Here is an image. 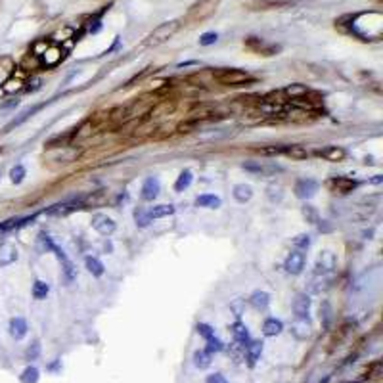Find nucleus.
<instances>
[{
  "label": "nucleus",
  "instance_id": "nucleus-5",
  "mask_svg": "<svg viewBox=\"0 0 383 383\" xmlns=\"http://www.w3.org/2000/svg\"><path fill=\"white\" fill-rule=\"evenodd\" d=\"M295 196L299 200H311L312 196L318 192V182L312 178H299L295 182Z\"/></svg>",
  "mask_w": 383,
  "mask_h": 383
},
{
  "label": "nucleus",
  "instance_id": "nucleus-1",
  "mask_svg": "<svg viewBox=\"0 0 383 383\" xmlns=\"http://www.w3.org/2000/svg\"><path fill=\"white\" fill-rule=\"evenodd\" d=\"M178 29H180V21H176V19L167 21V23H161L159 27H155L152 35L148 37L146 44H148V46H159L163 42H167Z\"/></svg>",
  "mask_w": 383,
  "mask_h": 383
},
{
  "label": "nucleus",
  "instance_id": "nucleus-44",
  "mask_svg": "<svg viewBox=\"0 0 383 383\" xmlns=\"http://www.w3.org/2000/svg\"><path fill=\"white\" fill-rule=\"evenodd\" d=\"M205 383H228L226 381V377H224L223 374H211V375H207V379H205Z\"/></svg>",
  "mask_w": 383,
  "mask_h": 383
},
{
  "label": "nucleus",
  "instance_id": "nucleus-42",
  "mask_svg": "<svg viewBox=\"0 0 383 383\" xmlns=\"http://www.w3.org/2000/svg\"><path fill=\"white\" fill-rule=\"evenodd\" d=\"M39 354H40V343L39 341H33V345L25 352V357H27V360H35Z\"/></svg>",
  "mask_w": 383,
  "mask_h": 383
},
{
  "label": "nucleus",
  "instance_id": "nucleus-12",
  "mask_svg": "<svg viewBox=\"0 0 383 383\" xmlns=\"http://www.w3.org/2000/svg\"><path fill=\"white\" fill-rule=\"evenodd\" d=\"M17 257H19V253H17V248L16 245H12V243H0V266H10V264H14L17 261Z\"/></svg>",
  "mask_w": 383,
  "mask_h": 383
},
{
  "label": "nucleus",
  "instance_id": "nucleus-7",
  "mask_svg": "<svg viewBox=\"0 0 383 383\" xmlns=\"http://www.w3.org/2000/svg\"><path fill=\"white\" fill-rule=\"evenodd\" d=\"M327 186H330L335 194L347 196V194H351V192L359 186V182L352 180V178H349V176H335V178H332V180L327 182Z\"/></svg>",
  "mask_w": 383,
  "mask_h": 383
},
{
  "label": "nucleus",
  "instance_id": "nucleus-45",
  "mask_svg": "<svg viewBox=\"0 0 383 383\" xmlns=\"http://www.w3.org/2000/svg\"><path fill=\"white\" fill-rule=\"evenodd\" d=\"M383 182V176L381 175H375L374 178H370V184H381Z\"/></svg>",
  "mask_w": 383,
  "mask_h": 383
},
{
  "label": "nucleus",
  "instance_id": "nucleus-41",
  "mask_svg": "<svg viewBox=\"0 0 383 383\" xmlns=\"http://www.w3.org/2000/svg\"><path fill=\"white\" fill-rule=\"evenodd\" d=\"M4 85H6V87H4V90H6V92H10V94H12V92H16V90H21V88H23V80H21V79H16V80H6Z\"/></svg>",
  "mask_w": 383,
  "mask_h": 383
},
{
  "label": "nucleus",
  "instance_id": "nucleus-4",
  "mask_svg": "<svg viewBox=\"0 0 383 383\" xmlns=\"http://www.w3.org/2000/svg\"><path fill=\"white\" fill-rule=\"evenodd\" d=\"M284 268H286L287 274H293V276L301 274L305 268V253H301L299 249L291 251V253L286 257V261H284Z\"/></svg>",
  "mask_w": 383,
  "mask_h": 383
},
{
  "label": "nucleus",
  "instance_id": "nucleus-37",
  "mask_svg": "<svg viewBox=\"0 0 383 383\" xmlns=\"http://www.w3.org/2000/svg\"><path fill=\"white\" fill-rule=\"evenodd\" d=\"M301 213H303V216L307 218V223H311V224L318 223V213H316V209L312 207V205H305V207L301 209Z\"/></svg>",
  "mask_w": 383,
  "mask_h": 383
},
{
  "label": "nucleus",
  "instance_id": "nucleus-9",
  "mask_svg": "<svg viewBox=\"0 0 383 383\" xmlns=\"http://www.w3.org/2000/svg\"><path fill=\"white\" fill-rule=\"evenodd\" d=\"M80 203L79 200L77 201H64V203H56V205H52V207L46 209V215H52V216H65L69 215V213H73V211H77V209H80Z\"/></svg>",
  "mask_w": 383,
  "mask_h": 383
},
{
  "label": "nucleus",
  "instance_id": "nucleus-25",
  "mask_svg": "<svg viewBox=\"0 0 383 383\" xmlns=\"http://www.w3.org/2000/svg\"><path fill=\"white\" fill-rule=\"evenodd\" d=\"M85 266H87V270L92 274V276H102L104 274V264H102V261L100 259H96V257H87L85 259Z\"/></svg>",
  "mask_w": 383,
  "mask_h": 383
},
{
  "label": "nucleus",
  "instance_id": "nucleus-3",
  "mask_svg": "<svg viewBox=\"0 0 383 383\" xmlns=\"http://www.w3.org/2000/svg\"><path fill=\"white\" fill-rule=\"evenodd\" d=\"M92 228L98 234H102V236H112L113 232H115V228H117V224H115V221H113L112 216L104 215V213H98V215L92 216Z\"/></svg>",
  "mask_w": 383,
  "mask_h": 383
},
{
  "label": "nucleus",
  "instance_id": "nucleus-19",
  "mask_svg": "<svg viewBox=\"0 0 383 383\" xmlns=\"http://www.w3.org/2000/svg\"><path fill=\"white\" fill-rule=\"evenodd\" d=\"M232 194H234V200L238 203H248L253 198V188L249 184H236Z\"/></svg>",
  "mask_w": 383,
  "mask_h": 383
},
{
  "label": "nucleus",
  "instance_id": "nucleus-14",
  "mask_svg": "<svg viewBox=\"0 0 383 383\" xmlns=\"http://www.w3.org/2000/svg\"><path fill=\"white\" fill-rule=\"evenodd\" d=\"M243 169L249 171V173H255V175H263V176H270L274 173L282 171L278 165H263V163H243Z\"/></svg>",
  "mask_w": 383,
  "mask_h": 383
},
{
  "label": "nucleus",
  "instance_id": "nucleus-13",
  "mask_svg": "<svg viewBox=\"0 0 383 383\" xmlns=\"http://www.w3.org/2000/svg\"><path fill=\"white\" fill-rule=\"evenodd\" d=\"M316 153H318L320 157H324L326 161H332V163H335V161H343L345 155H347V152H345L341 146H326L324 150H318Z\"/></svg>",
  "mask_w": 383,
  "mask_h": 383
},
{
  "label": "nucleus",
  "instance_id": "nucleus-32",
  "mask_svg": "<svg viewBox=\"0 0 383 383\" xmlns=\"http://www.w3.org/2000/svg\"><path fill=\"white\" fill-rule=\"evenodd\" d=\"M134 223L138 228H148L150 223H152V218L148 215V211H144L142 207H138V209H134Z\"/></svg>",
  "mask_w": 383,
  "mask_h": 383
},
{
  "label": "nucleus",
  "instance_id": "nucleus-20",
  "mask_svg": "<svg viewBox=\"0 0 383 383\" xmlns=\"http://www.w3.org/2000/svg\"><path fill=\"white\" fill-rule=\"evenodd\" d=\"M245 354H248V360L251 366L257 364V360L261 359V354H263V341H249L245 345Z\"/></svg>",
  "mask_w": 383,
  "mask_h": 383
},
{
  "label": "nucleus",
  "instance_id": "nucleus-18",
  "mask_svg": "<svg viewBox=\"0 0 383 383\" xmlns=\"http://www.w3.org/2000/svg\"><path fill=\"white\" fill-rule=\"evenodd\" d=\"M249 303L253 305L257 311H264V309L270 305V295H268L266 291L257 289V291H253V293H251V297H249Z\"/></svg>",
  "mask_w": 383,
  "mask_h": 383
},
{
  "label": "nucleus",
  "instance_id": "nucleus-17",
  "mask_svg": "<svg viewBox=\"0 0 383 383\" xmlns=\"http://www.w3.org/2000/svg\"><path fill=\"white\" fill-rule=\"evenodd\" d=\"M196 205L203 209H218L223 205V200L218 196H215V194H203V196H198Z\"/></svg>",
  "mask_w": 383,
  "mask_h": 383
},
{
  "label": "nucleus",
  "instance_id": "nucleus-11",
  "mask_svg": "<svg viewBox=\"0 0 383 383\" xmlns=\"http://www.w3.org/2000/svg\"><path fill=\"white\" fill-rule=\"evenodd\" d=\"M40 58H42V64L46 65V67H54V65H58L64 60V50L60 46H48L40 54Z\"/></svg>",
  "mask_w": 383,
  "mask_h": 383
},
{
  "label": "nucleus",
  "instance_id": "nucleus-2",
  "mask_svg": "<svg viewBox=\"0 0 383 383\" xmlns=\"http://www.w3.org/2000/svg\"><path fill=\"white\" fill-rule=\"evenodd\" d=\"M216 80L221 85H228V87H238L249 80V73L241 71V69H224V71L216 73Z\"/></svg>",
  "mask_w": 383,
  "mask_h": 383
},
{
  "label": "nucleus",
  "instance_id": "nucleus-23",
  "mask_svg": "<svg viewBox=\"0 0 383 383\" xmlns=\"http://www.w3.org/2000/svg\"><path fill=\"white\" fill-rule=\"evenodd\" d=\"M175 205H171V203H161V205H153L150 211H148V215H150V218H163V216H171L175 215Z\"/></svg>",
  "mask_w": 383,
  "mask_h": 383
},
{
  "label": "nucleus",
  "instance_id": "nucleus-26",
  "mask_svg": "<svg viewBox=\"0 0 383 383\" xmlns=\"http://www.w3.org/2000/svg\"><path fill=\"white\" fill-rule=\"evenodd\" d=\"M194 366L200 368V370H205V368L211 366V352L207 351L194 352Z\"/></svg>",
  "mask_w": 383,
  "mask_h": 383
},
{
  "label": "nucleus",
  "instance_id": "nucleus-30",
  "mask_svg": "<svg viewBox=\"0 0 383 383\" xmlns=\"http://www.w3.org/2000/svg\"><path fill=\"white\" fill-rule=\"evenodd\" d=\"M39 377H40V372L35 366H27L23 372H21V375H19L21 383H37Z\"/></svg>",
  "mask_w": 383,
  "mask_h": 383
},
{
  "label": "nucleus",
  "instance_id": "nucleus-34",
  "mask_svg": "<svg viewBox=\"0 0 383 383\" xmlns=\"http://www.w3.org/2000/svg\"><path fill=\"white\" fill-rule=\"evenodd\" d=\"M25 175H27V171H25L23 165H16V167L10 171V180L14 184H21L23 182Z\"/></svg>",
  "mask_w": 383,
  "mask_h": 383
},
{
  "label": "nucleus",
  "instance_id": "nucleus-36",
  "mask_svg": "<svg viewBox=\"0 0 383 383\" xmlns=\"http://www.w3.org/2000/svg\"><path fill=\"white\" fill-rule=\"evenodd\" d=\"M52 248H54V239L50 238L48 234H39V249L42 251V253H46V251H52Z\"/></svg>",
  "mask_w": 383,
  "mask_h": 383
},
{
  "label": "nucleus",
  "instance_id": "nucleus-39",
  "mask_svg": "<svg viewBox=\"0 0 383 383\" xmlns=\"http://www.w3.org/2000/svg\"><path fill=\"white\" fill-rule=\"evenodd\" d=\"M216 40H218L216 33H203L200 37V44L201 46H211V44H215Z\"/></svg>",
  "mask_w": 383,
  "mask_h": 383
},
{
  "label": "nucleus",
  "instance_id": "nucleus-21",
  "mask_svg": "<svg viewBox=\"0 0 383 383\" xmlns=\"http://www.w3.org/2000/svg\"><path fill=\"white\" fill-rule=\"evenodd\" d=\"M282 330H284L282 320H278V318H266V320H264L263 334L266 335V337H276V335L282 334Z\"/></svg>",
  "mask_w": 383,
  "mask_h": 383
},
{
  "label": "nucleus",
  "instance_id": "nucleus-16",
  "mask_svg": "<svg viewBox=\"0 0 383 383\" xmlns=\"http://www.w3.org/2000/svg\"><path fill=\"white\" fill-rule=\"evenodd\" d=\"M232 335H234L236 343H239L241 347H245V345L251 341V339H249L248 326H245V324H241V322H234V324H232Z\"/></svg>",
  "mask_w": 383,
  "mask_h": 383
},
{
  "label": "nucleus",
  "instance_id": "nucleus-33",
  "mask_svg": "<svg viewBox=\"0 0 383 383\" xmlns=\"http://www.w3.org/2000/svg\"><path fill=\"white\" fill-rule=\"evenodd\" d=\"M10 75H12V62L8 58H4L0 60V85H4L10 79Z\"/></svg>",
  "mask_w": 383,
  "mask_h": 383
},
{
  "label": "nucleus",
  "instance_id": "nucleus-28",
  "mask_svg": "<svg viewBox=\"0 0 383 383\" xmlns=\"http://www.w3.org/2000/svg\"><path fill=\"white\" fill-rule=\"evenodd\" d=\"M307 92H309V90H307L305 85H289V87L284 90V94H286L287 98H291V100H301Z\"/></svg>",
  "mask_w": 383,
  "mask_h": 383
},
{
  "label": "nucleus",
  "instance_id": "nucleus-29",
  "mask_svg": "<svg viewBox=\"0 0 383 383\" xmlns=\"http://www.w3.org/2000/svg\"><path fill=\"white\" fill-rule=\"evenodd\" d=\"M284 153H287V155L293 157V159H307V157H309V152L305 150L303 146H297V144H293V146H286Z\"/></svg>",
  "mask_w": 383,
  "mask_h": 383
},
{
  "label": "nucleus",
  "instance_id": "nucleus-8",
  "mask_svg": "<svg viewBox=\"0 0 383 383\" xmlns=\"http://www.w3.org/2000/svg\"><path fill=\"white\" fill-rule=\"evenodd\" d=\"M159 192H161L159 180H157L155 176H148L142 184V194H140V196H142L144 201H153L159 196Z\"/></svg>",
  "mask_w": 383,
  "mask_h": 383
},
{
  "label": "nucleus",
  "instance_id": "nucleus-38",
  "mask_svg": "<svg viewBox=\"0 0 383 383\" xmlns=\"http://www.w3.org/2000/svg\"><path fill=\"white\" fill-rule=\"evenodd\" d=\"M223 349H224L223 341H221V339H216L215 335H213L211 339H207V349H205L207 352H218V351H223Z\"/></svg>",
  "mask_w": 383,
  "mask_h": 383
},
{
  "label": "nucleus",
  "instance_id": "nucleus-27",
  "mask_svg": "<svg viewBox=\"0 0 383 383\" xmlns=\"http://www.w3.org/2000/svg\"><path fill=\"white\" fill-rule=\"evenodd\" d=\"M48 293H50V286H48L46 282H42V280H37V282L33 284V297H35V299L42 301V299H46Z\"/></svg>",
  "mask_w": 383,
  "mask_h": 383
},
{
  "label": "nucleus",
  "instance_id": "nucleus-10",
  "mask_svg": "<svg viewBox=\"0 0 383 383\" xmlns=\"http://www.w3.org/2000/svg\"><path fill=\"white\" fill-rule=\"evenodd\" d=\"M311 311V297L307 293H297L293 299V312H295L297 318H307Z\"/></svg>",
  "mask_w": 383,
  "mask_h": 383
},
{
  "label": "nucleus",
  "instance_id": "nucleus-40",
  "mask_svg": "<svg viewBox=\"0 0 383 383\" xmlns=\"http://www.w3.org/2000/svg\"><path fill=\"white\" fill-rule=\"evenodd\" d=\"M198 334L201 337H205V341H207V339H211L215 335V330L209 326V324H198Z\"/></svg>",
  "mask_w": 383,
  "mask_h": 383
},
{
  "label": "nucleus",
  "instance_id": "nucleus-15",
  "mask_svg": "<svg viewBox=\"0 0 383 383\" xmlns=\"http://www.w3.org/2000/svg\"><path fill=\"white\" fill-rule=\"evenodd\" d=\"M27 322H25L21 316H16V318H12L10 320V335L14 337V339H23L25 335H27Z\"/></svg>",
  "mask_w": 383,
  "mask_h": 383
},
{
  "label": "nucleus",
  "instance_id": "nucleus-31",
  "mask_svg": "<svg viewBox=\"0 0 383 383\" xmlns=\"http://www.w3.org/2000/svg\"><path fill=\"white\" fill-rule=\"evenodd\" d=\"M266 198L272 201V203H278V201L284 200V188L280 184H270L266 188Z\"/></svg>",
  "mask_w": 383,
  "mask_h": 383
},
{
  "label": "nucleus",
  "instance_id": "nucleus-22",
  "mask_svg": "<svg viewBox=\"0 0 383 383\" xmlns=\"http://www.w3.org/2000/svg\"><path fill=\"white\" fill-rule=\"evenodd\" d=\"M291 334L295 335L297 339H307L311 335V324L307 322V318H297L291 326Z\"/></svg>",
  "mask_w": 383,
  "mask_h": 383
},
{
  "label": "nucleus",
  "instance_id": "nucleus-43",
  "mask_svg": "<svg viewBox=\"0 0 383 383\" xmlns=\"http://www.w3.org/2000/svg\"><path fill=\"white\" fill-rule=\"evenodd\" d=\"M284 150H286V146H268V148H263L261 153H264V155H278V153H284Z\"/></svg>",
  "mask_w": 383,
  "mask_h": 383
},
{
  "label": "nucleus",
  "instance_id": "nucleus-24",
  "mask_svg": "<svg viewBox=\"0 0 383 383\" xmlns=\"http://www.w3.org/2000/svg\"><path fill=\"white\" fill-rule=\"evenodd\" d=\"M192 182H194V173L192 171H182L180 175H178V178H176V182H175V192H184V190H188L192 186Z\"/></svg>",
  "mask_w": 383,
  "mask_h": 383
},
{
  "label": "nucleus",
  "instance_id": "nucleus-6",
  "mask_svg": "<svg viewBox=\"0 0 383 383\" xmlns=\"http://www.w3.org/2000/svg\"><path fill=\"white\" fill-rule=\"evenodd\" d=\"M335 255L332 253V251H322L318 255V259H316V264H314V268H316V274L318 276H326V274H332V272L335 270Z\"/></svg>",
  "mask_w": 383,
  "mask_h": 383
},
{
  "label": "nucleus",
  "instance_id": "nucleus-35",
  "mask_svg": "<svg viewBox=\"0 0 383 383\" xmlns=\"http://www.w3.org/2000/svg\"><path fill=\"white\" fill-rule=\"evenodd\" d=\"M312 243V239L309 234H299V236H295L293 238V245H295L299 251H303V249H309Z\"/></svg>",
  "mask_w": 383,
  "mask_h": 383
}]
</instances>
